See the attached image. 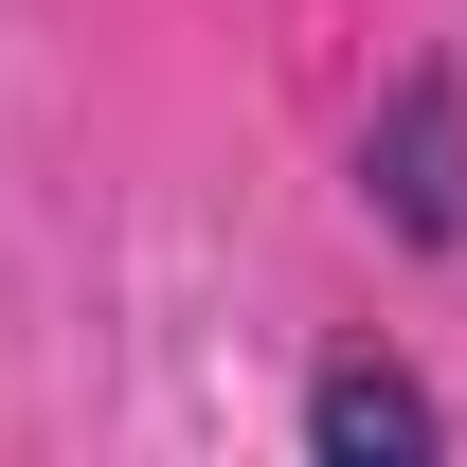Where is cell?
Masks as SVG:
<instances>
[{"label":"cell","mask_w":467,"mask_h":467,"mask_svg":"<svg viewBox=\"0 0 467 467\" xmlns=\"http://www.w3.org/2000/svg\"><path fill=\"white\" fill-rule=\"evenodd\" d=\"M359 180L396 198V234H413V252H450V234H467V109H450V72H413L396 109H378Z\"/></svg>","instance_id":"6da1fadb"},{"label":"cell","mask_w":467,"mask_h":467,"mask_svg":"<svg viewBox=\"0 0 467 467\" xmlns=\"http://www.w3.org/2000/svg\"><path fill=\"white\" fill-rule=\"evenodd\" d=\"M306 450H324V467H431L450 413L413 396L396 359H324V378H306Z\"/></svg>","instance_id":"7a4b0ae2"}]
</instances>
